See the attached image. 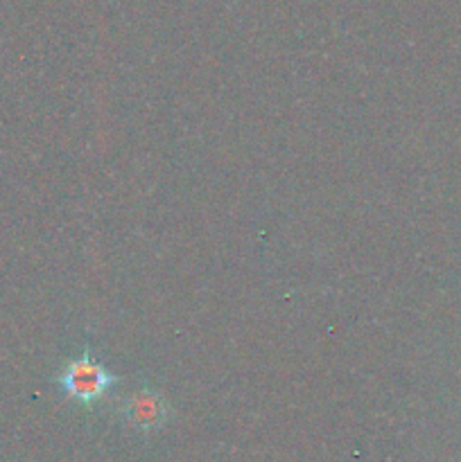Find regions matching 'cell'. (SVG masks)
I'll list each match as a JSON object with an SVG mask.
<instances>
[{
    "label": "cell",
    "instance_id": "7a4b0ae2",
    "mask_svg": "<svg viewBox=\"0 0 461 462\" xmlns=\"http://www.w3.org/2000/svg\"><path fill=\"white\" fill-rule=\"evenodd\" d=\"M120 415L129 427L140 433H156L165 427L174 415L170 402L156 388L143 386L140 391L131 393L120 404Z\"/></svg>",
    "mask_w": 461,
    "mask_h": 462
},
{
    "label": "cell",
    "instance_id": "6da1fadb",
    "mask_svg": "<svg viewBox=\"0 0 461 462\" xmlns=\"http://www.w3.org/2000/svg\"><path fill=\"white\" fill-rule=\"evenodd\" d=\"M57 383L68 400L90 409L98 402H102L113 388L120 386V377L108 368H104L90 355L89 347H84L80 356L61 365V370L57 373Z\"/></svg>",
    "mask_w": 461,
    "mask_h": 462
}]
</instances>
